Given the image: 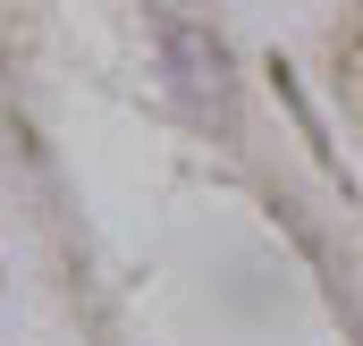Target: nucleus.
Returning a JSON list of instances; mask_svg holds the SVG:
<instances>
[{
    "label": "nucleus",
    "instance_id": "1",
    "mask_svg": "<svg viewBox=\"0 0 363 346\" xmlns=\"http://www.w3.org/2000/svg\"><path fill=\"white\" fill-rule=\"evenodd\" d=\"M161 60H169V85L178 101L203 118V127H237V77H228V51L203 34V26H186V17H161Z\"/></svg>",
    "mask_w": 363,
    "mask_h": 346
}]
</instances>
